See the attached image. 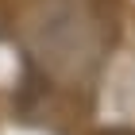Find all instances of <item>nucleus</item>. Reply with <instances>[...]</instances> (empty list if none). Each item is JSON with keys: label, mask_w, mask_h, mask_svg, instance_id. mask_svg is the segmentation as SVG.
Segmentation results:
<instances>
[{"label": "nucleus", "mask_w": 135, "mask_h": 135, "mask_svg": "<svg viewBox=\"0 0 135 135\" xmlns=\"http://www.w3.org/2000/svg\"><path fill=\"white\" fill-rule=\"evenodd\" d=\"M108 135H131V131H108Z\"/></svg>", "instance_id": "nucleus-1"}]
</instances>
